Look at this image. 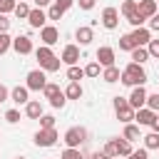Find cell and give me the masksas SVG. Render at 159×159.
<instances>
[{
  "mask_svg": "<svg viewBox=\"0 0 159 159\" xmlns=\"http://www.w3.org/2000/svg\"><path fill=\"white\" fill-rule=\"evenodd\" d=\"M60 92H62V89H60V84H55V82H47V87L42 89V94H45V99H47V102H50V99H55Z\"/></svg>",
  "mask_w": 159,
  "mask_h": 159,
  "instance_id": "83f0119b",
  "label": "cell"
},
{
  "mask_svg": "<svg viewBox=\"0 0 159 159\" xmlns=\"http://www.w3.org/2000/svg\"><path fill=\"white\" fill-rule=\"evenodd\" d=\"M10 30V20H7V15H0V32H7Z\"/></svg>",
  "mask_w": 159,
  "mask_h": 159,
  "instance_id": "f6af8a7d",
  "label": "cell"
},
{
  "mask_svg": "<svg viewBox=\"0 0 159 159\" xmlns=\"http://www.w3.org/2000/svg\"><path fill=\"white\" fill-rule=\"evenodd\" d=\"M149 30H152V32H159V12L149 20Z\"/></svg>",
  "mask_w": 159,
  "mask_h": 159,
  "instance_id": "bcb514c9",
  "label": "cell"
},
{
  "mask_svg": "<svg viewBox=\"0 0 159 159\" xmlns=\"http://www.w3.org/2000/svg\"><path fill=\"white\" fill-rule=\"evenodd\" d=\"M157 5H159V0H157Z\"/></svg>",
  "mask_w": 159,
  "mask_h": 159,
  "instance_id": "db71d44e",
  "label": "cell"
},
{
  "mask_svg": "<svg viewBox=\"0 0 159 159\" xmlns=\"http://www.w3.org/2000/svg\"><path fill=\"white\" fill-rule=\"evenodd\" d=\"M35 57H37V62H40V67H42L45 62H50V60L55 57V52H52V47H47V45H40V47L35 50Z\"/></svg>",
  "mask_w": 159,
  "mask_h": 159,
  "instance_id": "44dd1931",
  "label": "cell"
},
{
  "mask_svg": "<svg viewBox=\"0 0 159 159\" xmlns=\"http://www.w3.org/2000/svg\"><path fill=\"white\" fill-rule=\"evenodd\" d=\"M57 139H60L57 129H37L32 142H35V147H55Z\"/></svg>",
  "mask_w": 159,
  "mask_h": 159,
  "instance_id": "8992f818",
  "label": "cell"
},
{
  "mask_svg": "<svg viewBox=\"0 0 159 159\" xmlns=\"http://www.w3.org/2000/svg\"><path fill=\"white\" fill-rule=\"evenodd\" d=\"M7 97H10V89H7L5 84H0V102H5Z\"/></svg>",
  "mask_w": 159,
  "mask_h": 159,
  "instance_id": "7dc6e473",
  "label": "cell"
},
{
  "mask_svg": "<svg viewBox=\"0 0 159 159\" xmlns=\"http://www.w3.org/2000/svg\"><path fill=\"white\" fill-rule=\"evenodd\" d=\"M147 50H149V57L159 60V40H152V42L147 45Z\"/></svg>",
  "mask_w": 159,
  "mask_h": 159,
  "instance_id": "60d3db41",
  "label": "cell"
},
{
  "mask_svg": "<svg viewBox=\"0 0 159 159\" xmlns=\"http://www.w3.org/2000/svg\"><path fill=\"white\" fill-rule=\"evenodd\" d=\"M35 2V7H47V5H52V0H32Z\"/></svg>",
  "mask_w": 159,
  "mask_h": 159,
  "instance_id": "c3c4849f",
  "label": "cell"
},
{
  "mask_svg": "<svg viewBox=\"0 0 159 159\" xmlns=\"http://www.w3.org/2000/svg\"><path fill=\"white\" fill-rule=\"evenodd\" d=\"M97 62L102 65V70L104 67H112L114 65V60H117V55H114V47H109V45H102V47H97Z\"/></svg>",
  "mask_w": 159,
  "mask_h": 159,
  "instance_id": "9c48e42d",
  "label": "cell"
},
{
  "mask_svg": "<svg viewBox=\"0 0 159 159\" xmlns=\"http://www.w3.org/2000/svg\"><path fill=\"white\" fill-rule=\"evenodd\" d=\"M17 159H25V157H17Z\"/></svg>",
  "mask_w": 159,
  "mask_h": 159,
  "instance_id": "816d5d0a",
  "label": "cell"
},
{
  "mask_svg": "<svg viewBox=\"0 0 159 159\" xmlns=\"http://www.w3.org/2000/svg\"><path fill=\"white\" fill-rule=\"evenodd\" d=\"M27 22H30V27H32V30H42V27L47 25V12H45L42 7H32V10H30Z\"/></svg>",
  "mask_w": 159,
  "mask_h": 159,
  "instance_id": "8fae6325",
  "label": "cell"
},
{
  "mask_svg": "<svg viewBox=\"0 0 159 159\" xmlns=\"http://www.w3.org/2000/svg\"><path fill=\"white\" fill-rule=\"evenodd\" d=\"M60 60H62L67 67L77 65V62H80V45H65V50H62Z\"/></svg>",
  "mask_w": 159,
  "mask_h": 159,
  "instance_id": "9a60e30c",
  "label": "cell"
},
{
  "mask_svg": "<svg viewBox=\"0 0 159 159\" xmlns=\"http://www.w3.org/2000/svg\"><path fill=\"white\" fill-rule=\"evenodd\" d=\"M62 15H65V10L60 5H55V2L47 7V20H62Z\"/></svg>",
  "mask_w": 159,
  "mask_h": 159,
  "instance_id": "f546056e",
  "label": "cell"
},
{
  "mask_svg": "<svg viewBox=\"0 0 159 159\" xmlns=\"http://www.w3.org/2000/svg\"><path fill=\"white\" fill-rule=\"evenodd\" d=\"M129 57H132V62H137V65H144V62L149 60V50H147V47H134V50L129 52Z\"/></svg>",
  "mask_w": 159,
  "mask_h": 159,
  "instance_id": "603a6c76",
  "label": "cell"
},
{
  "mask_svg": "<svg viewBox=\"0 0 159 159\" xmlns=\"http://www.w3.org/2000/svg\"><path fill=\"white\" fill-rule=\"evenodd\" d=\"M147 97H149V92L144 89V84L142 87H132V92H129V107L137 112V109H142V107H147Z\"/></svg>",
  "mask_w": 159,
  "mask_h": 159,
  "instance_id": "52a82bcc",
  "label": "cell"
},
{
  "mask_svg": "<svg viewBox=\"0 0 159 159\" xmlns=\"http://www.w3.org/2000/svg\"><path fill=\"white\" fill-rule=\"evenodd\" d=\"M82 77H87V75H84V67H80V65L67 67V80H70V82H80Z\"/></svg>",
  "mask_w": 159,
  "mask_h": 159,
  "instance_id": "d4e9b609",
  "label": "cell"
},
{
  "mask_svg": "<svg viewBox=\"0 0 159 159\" xmlns=\"http://www.w3.org/2000/svg\"><path fill=\"white\" fill-rule=\"evenodd\" d=\"M154 117H157V112H152L149 107H142V109H137V114H134V122H137L139 127H152Z\"/></svg>",
  "mask_w": 159,
  "mask_h": 159,
  "instance_id": "e0dca14e",
  "label": "cell"
},
{
  "mask_svg": "<svg viewBox=\"0 0 159 159\" xmlns=\"http://www.w3.org/2000/svg\"><path fill=\"white\" fill-rule=\"evenodd\" d=\"M25 80H27V82H25V87H27V89H32V92H42V89L47 87L45 70H30Z\"/></svg>",
  "mask_w": 159,
  "mask_h": 159,
  "instance_id": "5b68a950",
  "label": "cell"
},
{
  "mask_svg": "<svg viewBox=\"0 0 159 159\" xmlns=\"http://www.w3.org/2000/svg\"><path fill=\"white\" fill-rule=\"evenodd\" d=\"M40 129H55V117L52 114H42L40 117Z\"/></svg>",
  "mask_w": 159,
  "mask_h": 159,
  "instance_id": "8d00e7d4",
  "label": "cell"
},
{
  "mask_svg": "<svg viewBox=\"0 0 159 159\" xmlns=\"http://www.w3.org/2000/svg\"><path fill=\"white\" fill-rule=\"evenodd\" d=\"M107 157H114V159H119V157H129L134 149H132V142H127L124 137H117V139H109L107 144H104V149H102Z\"/></svg>",
  "mask_w": 159,
  "mask_h": 159,
  "instance_id": "7a4b0ae2",
  "label": "cell"
},
{
  "mask_svg": "<svg viewBox=\"0 0 159 159\" xmlns=\"http://www.w3.org/2000/svg\"><path fill=\"white\" fill-rule=\"evenodd\" d=\"M67 104V97H65V92H60L55 99H50V107H55V109H62Z\"/></svg>",
  "mask_w": 159,
  "mask_h": 159,
  "instance_id": "74e56055",
  "label": "cell"
},
{
  "mask_svg": "<svg viewBox=\"0 0 159 159\" xmlns=\"http://www.w3.org/2000/svg\"><path fill=\"white\" fill-rule=\"evenodd\" d=\"M20 2H27V0H20Z\"/></svg>",
  "mask_w": 159,
  "mask_h": 159,
  "instance_id": "f5cc1de1",
  "label": "cell"
},
{
  "mask_svg": "<svg viewBox=\"0 0 159 159\" xmlns=\"http://www.w3.org/2000/svg\"><path fill=\"white\" fill-rule=\"evenodd\" d=\"M45 114V109H42V104L37 102V99H30L27 104H25V117L27 119H40Z\"/></svg>",
  "mask_w": 159,
  "mask_h": 159,
  "instance_id": "d6986e66",
  "label": "cell"
},
{
  "mask_svg": "<svg viewBox=\"0 0 159 159\" xmlns=\"http://www.w3.org/2000/svg\"><path fill=\"white\" fill-rule=\"evenodd\" d=\"M142 139H144V149H159V134L157 132H149Z\"/></svg>",
  "mask_w": 159,
  "mask_h": 159,
  "instance_id": "484cf974",
  "label": "cell"
},
{
  "mask_svg": "<svg viewBox=\"0 0 159 159\" xmlns=\"http://www.w3.org/2000/svg\"><path fill=\"white\" fill-rule=\"evenodd\" d=\"M12 50L17 55H30V52H35V45L27 35H17V37H12Z\"/></svg>",
  "mask_w": 159,
  "mask_h": 159,
  "instance_id": "30bf717a",
  "label": "cell"
},
{
  "mask_svg": "<svg viewBox=\"0 0 159 159\" xmlns=\"http://www.w3.org/2000/svg\"><path fill=\"white\" fill-rule=\"evenodd\" d=\"M127 22H129L132 27H144V22H147V20H144V17L139 15V10H137L134 15H129V17H127Z\"/></svg>",
  "mask_w": 159,
  "mask_h": 159,
  "instance_id": "d590c367",
  "label": "cell"
},
{
  "mask_svg": "<svg viewBox=\"0 0 159 159\" xmlns=\"http://www.w3.org/2000/svg\"><path fill=\"white\" fill-rule=\"evenodd\" d=\"M75 40H77L80 47H87V45L94 40V30H92L89 25H80V27L75 30Z\"/></svg>",
  "mask_w": 159,
  "mask_h": 159,
  "instance_id": "4fadbf2b",
  "label": "cell"
},
{
  "mask_svg": "<svg viewBox=\"0 0 159 159\" xmlns=\"http://www.w3.org/2000/svg\"><path fill=\"white\" fill-rule=\"evenodd\" d=\"M119 12H122L124 17L134 15V12H137V0H124V2H122V7H119Z\"/></svg>",
  "mask_w": 159,
  "mask_h": 159,
  "instance_id": "f1b7e54d",
  "label": "cell"
},
{
  "mask_svg": "<svg viewBox=\"0 0 159 159\" xmlns=\"http://www.w3.org/2000/svg\"><path fill=\"white\" fill-rule=\"evenodd\" d=\"M147 107H149L152 112H159V92H154V94L147 97Z\"/></svg>",
  "mask_w": 159,
  "mask_h": 159,
  "instance_id": "f35d334b",
  "label": "cell"
},
{
  "mask_svg": "<svg viewBox=\"0 0 159 159\" xmlns=\"http://www.w3.org/2000/svg\"><path fill=\"white\" fill-rule=\"evenodd\" d=\"M127 159H149V149H144V147H142V149H134Z\"/></svg>",
  "mask_w": 159,
  "mask_h": 159,
  "instance_id": "b9f144b4",
  "label": "cell"
},
{
  "mask_svg": "<svg viewBox=\"0 0 159 159\" xmlns=\"http://www.w3.org/2000/svg\"><path fill=\"white\" fill-rule=\"evenodd\" d=\"M94 2H97V0H77L80 10H92V7H94Z\"/></svg>",
  "mask_w": 159,
  "mask_h": 159,
  "instance_id": "7bdbcfd3",
  "label": "cell"
},
{
  "mask_svg": "<svg viewBox=\"0 0 159 159\" xmlns=\"http://www.w3.org/2000/svg\"><path fill=\"white\" fill-rule=\"evenodd\" d=\"M62 142L72 149H80L84 142H87V129L84 127H70L65 134H62Z\"/></svg>",
  "mask_w": 159,
  "mask_h": 159,
  "instance_id": "277c9868",
  "label": "cell"
},
{
  "mask_svg": "<svg viewBox=\"0 0 159 159\" xmlns=\"http://www.w3.org/2000/svg\"><path fill=\"white\" fill-rule=\"evenodd\" d=\"M137 45H134V40H132V35H122L119 37V50H124V52H132Z\"/></svg>",
  "mask_w": 159,
  "mask_h": 159,
  "instance_id": "4dcf8cb0",
  "label": "cell"
},
{
  "mask_svg": "<svg viewBox=\"0 0 159 159\" xmlns=\"http://www.w3.org/2000/svg\"><path fill=\"white\" fill-rule=\"evenodd\" d=\"M89 159H114V157H107L104 152H94V154H92Z\"/></svg>",
  "mask_w": 159,
  "mask_h": 159,
  "instance_id": "681fc988",
  "label": "cell"
},
{
  "mask_svg": "<svg viewBox=\"0 0 159 159\" xmlns=\"http://www.w3.org/2000/svg\"><path fill=\"white\" fill-rule=\"evenodd\" d=\"M157 152H159V149H157Z\"/></svg>",
  "mask_w": 159,
  "mask_h": 159,
  "instance_id": "11a10c76",
  "label": "cell"
},
{
  "mask_svg": "<svg viewBox=\"0 0 159 159\" xmlns=\"http://www.w3.org/2000/svg\"><path fill=\"white\" fill-rule=\"evenodd\" d=\"M137 10L144 20H152L159 12V5H157V0H137Z\"/></svg>",
  "mask_w": 159,
  "mask_h": 159,
  "instance_id": "7c38bea8",
  "label": "cell"
},
{
  "mask_svg": "<svg viewBox=\"0 0 159 159\" xmlns=\"http://www.w3.org/2000/svg\"><path fill=\"white\" fill-rule=\"evenodd\" d=\"M112 104H114V114H117V119H119L122 124H132V122H134V114H137V112L129 107V99H127V97H119V94H117Z\"/></svg>",
  "mask_w": 159,
  "mask_h": 159,
  "instance_id": "3957f363",
  "label": "cell"
},
{
  "mask_svg": "<svg viewBox=\"0 0 159 159\" xmlns=\"http://www.w3.org/2000/svg\"><path fill=\"white\" fill-rule=\"evenodd\" d=\"M82 94H84V89H82L80 82H70L67 89H65V97L67 99H82Z\"/></svg>",
  "mask_w": 159,
  "mask_h": 159,
  "instance_id": "7402d4cb",
  "label": "cell"
},
{
  "mask_svg": "<svg viewBox=\"0 0 159 159\" xmlns=\"http://www.w3.org/2000/svg\"><path fill=\"white\" fill-rule=\"evenodd\" d=\"M10 47H12V37L7 32H0V55H5Z\"/></svg>",
  "mask_w": 159,
  "mask_h": 159,
  "instance_id": "d6a6232c",
  "label": "cell"
},
{
  "mask_svg": "<svg viewBox=\"0 0 159 159\" xmlns=\"http://www.w3.org/2000/svg\"><path fill=\"white\" fill-rule=\"evenodd\" d=\"M152 132L159 134V112H157V117H154V122H152Z\"/></svg>",
  "mask_w": 159,
  "mask_h": 159,
  "instance_id": "f907efd6",
  "label": "cell"
},
{
  "mask_svg": "<svg viewBox=\"0 0 159 159\" xmlns=\"http://www.w3.org/2000/svg\"><path fill=\"white\" fill-rule=\"evenodd\" d=\"M75 2H77V0H55V5H60V7L65 10V12H67V10H70V7L75 5Z\"/></svg>",
  "mask_w": 159,
  "mask_h": 159,
  "instance_id": "ee69618b",
  "label": "cell"
},
{
  "mask_svg": "<svg viewBox=\"0 0 159 159\" xmlns=\"http://www.w3.org/2000/svg\"><path fill=\"white\" fill-rule=\"evenodd\" d=\"M40 40H42V45L52 47V45L60 40V30H57L55 25H45V27L40 30Z\"/></svg>",
  "mask_w": 159,
  "mask_h": 159,
  "instance_id": "2e32d148",
  "label": "cell"
},
{
  "mask_svg": "<svg viewBox=\"0 0 159 159\" xmlns=\"http://www.w3.org/2000/svg\"><path fill=\"white\" fill-rule=\"evenodd\" d=\"M60 159H84V157H82V152H80V149H72V147H67V149L60 154Z\"/></svg>",
  "mask_w": 159,
  "mask_h": 159,
  "instance_id": "836d02e7",
  "label": "cell"
},
{
  "mask_svg": "<svg viewBox=\"0 0 159 159\" xmlns=\"http://www.w3.org/2000/svg\"><path fill=\"white\" fill-rule=\"evenodd\" d=\"M129 35H132V40H134L137 47H147V45L152 42V30H149V27H134Z\"/></svg>",
  "mask_w": 159,
  "mask_h": 159,
  "instance_id": "5bb4252c",
  "label": "cell"
},
{
  "mask_svg": "<svg viewBox=\"0 0 159 159\" xmlns=\"http://www.w3.org/2000/svg\"><path fill=\"white\" fill-rule=\"evenodd\" d=\"M15 5H17V0H0V15L15 12Z\"/></svg>",
  "mask_w": 159,
  "mask_h": 159,
  "instance_id": "e575fe53",
  "label": "cell"
},
{
  "mask_svg": "<svg viewBox=\"0 0 159 159\" xmlns=\"http://www.w3.org/2000/svg\"><path fill=\"white\" fill-rule=\"evenodd\" d=\"M102 27H107V30H117V25H119V10L117 7H104L102 10Z\"/></svg>",
  "mask_w": 159,
  "mask_h": 159,
  "instance_id": "ba28073f",
  "label": "cell"
},
{
  "mask_svg": "<svg viewBox=\"0 0 159 159\" xmlns=\"http://www.w3.org/2000/svg\"><path fill=\"white\" fill-rule=\"evenodd\" d=\"M5 122L17 124V122H20V112H17V109H7V112H5Z\"/></svg>",
  "mask_w": 159,
  "mask_h": 159,
  "instance_id": "ab89813d",
  "label": "cell"
},
{
  "mask_svg": "<svg viewBox=\"0 0 159 159\" xmlns=\"http://www.w3.org/2000/svg\"><path fill=\"white\" fill-rule=\"evenodd\" d=\"M122 137H124L127 142H137V139H142V137H139V124H124Z\"/></svg>",
  "mask_w": 159,
  "mask_h": 159,
  "instance_id": "cb8c5ba5",
  "label": "cell"
},
{
  "mask_svg": "<svg viewBox=\"0 0 159 159\" xmlns=\"http://www.w3.org/2000/svg\"><path fill=\"white\" fill-rule=\"evenodd\" d=\"M84 75H87V77H99V75H102V65H99L97 60L89 62V65L84 67Z\"/></svg>",
  "mask_w": 159,
  "mask_h": 159,
  "instance_id": "1f68e13d",
  "label": "cell"
},
{
  "mask_svg": "<svg viewBox=\"0 0 159 159\" xmlns=\"http://www.w3.org/2000/svg\"><path fill=\"white\" fill-rule=\"evenodd\" d=\"M10 99H12L15 104H27V102H30V89L17 84V87H12V89H10Z\"/></svg>",
  "mask_w": 159,
  "mask_h": 159,
  "instance_id": "ac0fdd59",
  "label": "cell"
},
{
  "mask_svg": "<svg viewBox=\"0 0 159 159\" xmlns=\"http://www.w3.org/2000/svg\"><path fill=\"white\" fill-rule=\"evenodd\" d=\"M102 80H104L107 84H114V82H119V80H122V70H119L117 65L104 67V70H102Z\"/></svg>",
  "mask_w": 159,
  "mask_h": 159,
  "instance_id": "ffe728a7",
  "label": "cell"
},
{
  "mask_svg": "<svg viewBox=\"0 0 159 159\" xmlns=\"http://www.w3.org/2000/svg\"><path fill=\"white\" fill-rule=\"evenodd\" d=\"M30 10H32V7H30L27 2H17V5H15V17H17V20H27V17H30Z\"/></svg>",
  "mask_w": 159,
  "mask_h": 159,
  "instance_id": "4316f807",
  "label": "cell"
},
{
  "mask_svg": "<svg viewBox=\"0 0 159 159\" xmlns=\"http://www.w3.org/2000/svg\"><path fill=\"white\" fill-rule=\"evenodd\" d=\"M122 84H127V87H142L144 82H147V72H144V67L142 65H137V62H129L124 70H122V80H119Z\"/></svg>",
  "mask_w": 159,
  "mask_h": 159,
  "instance_id": "6da1fadb",
  "label": "cell"
}]
</instances>
